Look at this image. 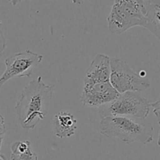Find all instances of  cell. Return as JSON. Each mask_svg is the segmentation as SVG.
Masks as SVG:
<instances>
[{"instance_id": "cell-11", "label": "cell", "mask_w": 160, "mask_h": 160, "mask_svg": "<svg viewBox=\"0 0 160 160\" xmlns=\"http://www.w3.org/2000/svg\"><path fill=\"white\" fill-rule=\"evenodd\" d=\"M10 160H38L28 141H16L11 145Z\"/></svg>"}, {"instance_id": "cell-6", "label": "cell", "mask_w": 160, "mask_h": 160, "mask_svg": "<svg viewBox=\"0 0 160 160\" xmlns=\"http://www.w3.org/2000/svg\"><path fill=\"white\" fill-rule=\"evenodd\" d=\"M43 60V56L28 50L15 53L5 61L6 70L0 76V89L11 78L30 77L34 67Z\"/></svg>"}, {"instance_id": "cell-7", "label": "cell", "mask_w": 160, "mask_h": 160, "mask_svg": "<svg viewBox=\"0 0 160 160\" xmlns=\"http://www.w3.org/2000/svg\"><path fill=\"white\" fill-rule=\"evenodd\" d=\"M120 94L110 81L102 82L84 84L80 99L84 105L98 108L115 100Z\"/></svg>"}, {"instance_id": "cell-8", "label": "cell", "mask_w": 160, "mask_h": 160, "mask_svg": "<svg viewBox=\"0 0 160 160\" xmlns=\"http://www.w3.org/2000/svg\"><path fill=\"white\" fill-rule=\"evenodd\" d=\"M110 57L105 54H98L86 69L84 85L110 81Z\"/></svg>"}, {"instance_id": "cell-9", "label": "cell", "mask_w": 160, "mask_h": 160, "mask_svg": "<svg viewBox=\"0 0 160 160\" xmlns=\"http://www.w3.org/2000/svg\"><path fill=\"white\" fill-rule=\"evenodd\" d=\"M52 132L59 138H67L75 133L78 125L77 119L73 114L66 111L57 113L52 120Z\"/></svg>"}, {"instance_id": "cell-16", "label": "cell", "mask_w": 160, "mask_h": 160, "mask_svg": "<svg viewBox=\"0 0 160 160\" xmlns=\"http://www.w3.org/2000/svg\"><path fill=\"white\" fill-rule=\"evenodd\" d=\"M71 1L73 4L81 5V4H82L83 2H84V0H71Z\"/></svg>"}, {"instance_id": "cell-14", "label": "cell", "mask_w": 160, "mask_h": 160, "mask_svg": "<svg viewBox=\"0 0 160 160\" xmlns=\"http://www.w3.org/2000/svg\"><path fill=\"white\" fill-rule=\"evenodd\" d=\"M152 108L153 109V112H159L160 111V95L156 101L152 103Z\"/></svg>"}, {"instance_id": "cell-2", "label": "cell", "mask_w": 160, "mask_h": 160, "mask_svg": "<svg viewBox=\"0 0 160 160\" xmlns=\"http://www.w3.org/2000/svg\"><path fill=\"white\" fill-rule=\"evenodd\" d=\"M100 133L106 137H117L127 144H147L153 140L152 124L145 119L108 116L102 119Z\"/></svg>"}, {"instance_id": "cell-13", "label": "cell", "mask_w": 160, "mask_h": 160, "mask_svg": "<svg viewBox=\"0 0 160 160\" xmlns=\"http://www.w3.org/2000/svg\"><path fill=\"white\" fill-rule=\"evenodd\" d=\"M6 132V125H5L4 119L0 115V137H3Z\"/></svg>"}, {"instance_id": "cell-17", "label": "cell", "mask_w": 160, "mask_h": 160, "mask_svg": "<svg viewBox=\"0 0 160 160\" xmlns=\"http://www.w3.org/2000/svg\"><path fill=\"white\" fill-rule=\"evenodd\" d=\"M154 114H155V115L156 116V118H157L158 122H159V124L160 125V111H159V112H155Z\"/></svg>"}, {"instance_id": "cell-15", "label": "cell", "mask_w": 160, "mask_h": 160, "mask_svg": "<svg viewBox=\"0 0 160 160\" xmlns=\"http://www.w3.org/2000/svg\"><path fill=\"white\" fill-rule=\"evenodd\" d=\"M22 0H9V3H11V4L12 5V6H17V4H19V3H21Z\"/></svg>"}, {"instance_id": "cell-19", "label": "cell", "mask_w": 160, "mask_h": 160, "mask_svg": "<svg viewBox=\"0 0 160 160\" xmlns=\"http://www.w3.org/2000/svg\"><path fill=\"white\" fill-rule=\"evenodd\" d=\"M158 145L160 147V132H159V138H158Z\"/></svg>"}, {"instance_id": "cell-5", "label": "cell", "mask_w": 160, "mask_h": 160, "mask_svg": "<svg viewBox=\"0 0 160 160\" xmlns=\"http://www.w3.org/2000/svg\"><path fill=\"white\" fill-rule=\"evenodd\" d=\"M110 83L119 93L128 91L141 92L150 87L149 79L134 72L125 61L110 57Z\"/></svg>"}, {"instance_id": "cell-18", "label": "cell", "mask_w": 160, "mask_h": 160, "mask_svg": "<svg viewBox=\"0 0 160 160\" xmlns=\"http://www.w3.org/2000/svg\"><path fill=\"white\" fill-rule=\"evenodd\" d=\"M0 160H7V159H6V158L4 156V155L0 154Z\"/></svg>"}, {"instance_id": "cell-10", "label": "cell", "mask_w": 160, "mask_h": 160, "mask_svg": "<svg viewBox=\"0 0 160 160\" xmlns=\"http://www.w3.org/2000/svg\"><path fill=\"white\" fill-rule=\"evenodd\" d=\"M145 10V28L160 40V0H143Z\"/></svg>"}, {"instance_id": "cell-1", "label": "cell", "mask_w": 160, "mask_h": 160, "mask_svg": "<svg viewBox=\"0 0 160 160\" xmlns=\"http://www.w3.org/2000/svg\"><path fill=\"white\" fill-rule=\"evenodd\" d=\"M55 85L45 84L41 76L30 82L20 93L15 109L22 128L33 130L48 114Z\"/></svg>"}, {"instance_id": "cell-3", "label": "cell", "mask_w": 160, "mask_h": 160, "mask_svg": "<svg viewBox=\"0 0 160 160\" xmlns=\"http://www.w3.org/2000/svg\"><path fill=\"white\" fill-rule=\"evenodd\" d=\"M107 22L109 31L112 34L120 35L136 26L145 28L143 0H115Z\"/></svg>"}, {"instance_id": "cell-4", "label": "cell", "mask_w": 160, "mask_h": 160, "mask_svg": "<svg viewBox=\"0 0 160 160\" xmlns=\"http://www.w3.org/2000/svg\"><path fill=\"white\" fill-rule=\"evenodd\" d=\"M152 104L142 97L138 91H128L120 93L118 97L109 103L98 107V115L101 119L108 116L146 119Z\"/></svg>"}, {"instance_id": "cell-12", "label": "cell", "mask_w": 160, "mask_h": 160, "mask_svg": "<svg viewBox=\"0 0 160 160\" xmlns=\"http://www.w3.org/2000/svg\"><path fill=\"white\" fill-rule=\"evenodd\" d=\"M6 39H5V36L2 31V23L0 21V59L2 56L5 49H6Z\"/></svg>"}]
</instances>
